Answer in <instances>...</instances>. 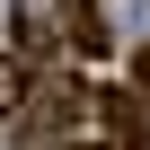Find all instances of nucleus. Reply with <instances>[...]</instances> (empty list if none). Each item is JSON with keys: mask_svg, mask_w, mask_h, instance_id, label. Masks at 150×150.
Instances as JSON below:
<instances>
[{"mask_svg": "<svg viewBox=\"0 0 150 150\" xmlns=\"http://www.w3.org/2000/svg\"><path fill=\"white\" fill-rule=\"evenodd\" d=\"M9 106H27V88H18V71L0 62V115H9Z\"/></svg>", "mask_w": 150, "mask_h": 150, "instance_id": "f257e3e1", "label": "nucleus"}, {"mask_svg": "<svg viewBox=\"0 0 150 150\" xmlns=\"http://www.w3.org/2000/svg\"><path fill=\"white\" fill-rule=\"evenodd\" d=\"M124 150H141V141H124Z\"/></svg>", "mask_w": 150, "mask_h": 150, "instance_id": "f03ea898", "label": "nucleus"}]
</instances>
